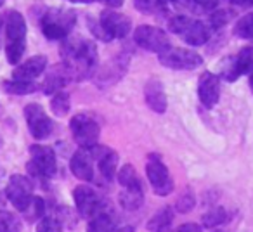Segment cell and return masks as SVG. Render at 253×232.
I'll list each match as a JSON object with an SVG mask.
<instances>
[{"mask_svg":"<svg viewBox=\"0 0 253 232\" xmlns=\"http://www.w3.org/2000/svg\"><path fill=\"white\" fill-rule=\"evenodd\" d=\"M71 134H73L75 141L85 149H90L94 146H97L99 135H101V127H99L97 121L92 118L90 115H85V113H80V115H75L71 118Z\"/></svg>","mask_w":253,"mask_h":232,"instance_id":"obj_1","label":"cell"},{"mask_svg":"<svg viewBox=\"0 0 253 232\" xmlns=\"http://www.w3.org/2000/svg\"><path fill=\"white\" fill-rule=\"evenodd\" d=\"M26 166L32 175L49 179L56 173V155L49 146L33 144L30 148V161Z\"/></svg>","mask_w":253,"mask_h":232,"instance_id":"obj_2","label":"cell"},{"mask_svg":"<svg viewBox=\"0 0 253 232\" xmlns=\"http://www.w3.org/2000/svg\"><path fill=\"white\" fill-rule=\"evenodd\" d=\"M146 175L151 184L153 191L158 196H169L173 193V180L170 172L167 170V166L163 165V161L158 156L151 155L148 159V165H146Z\"/></svg>","mask_w":253,"mask_h":232,"instance_id":"obj_3","label":"cell"},{"mask_svg":"<svg viewBox=\"0 0 253 232\" xmlns=\"http://www.w3.org/2000/svg\"><path fill=\"white\" fill-rule=\"evenodd\" d=\"M5 194L11 204L19 211H26L33 199V184L25 175H12L5 187Z\"/></svg>","mask_w":253,"mask_h":232,"instance_id":"obj_4","label":"cell"},{"mask_svg":"<svg viewBox=\"0 0 253 232\" xmlns=\"http://www.w3.org/2000/svg\"><path fill=\"white\" fill-rule=\"evenodd\" d=\"M134 40L139 47L149 50V52L162 54L170 49L169 35H167L163 30L156 28V26H151V25L139 26L134 33Z\"/></svg>","mask_w":253,"mask_h":232,"instance_id":"obj_5","label":"cell"},{"mask_svg":"<svg viewBox=\"0 0 253 232\" xmlns=\"http://www.w3.org/2000/svg\"><path fill=\"white\" fill-rule=\"evenodd\" d=\"M158 57L160 63L170 70H196L203 64L200 54L189 49H180V47H177V49L170 47L169 50L158 54Z\"/></svg>","mask_w":253,"mask_h":232,"instance_id":"obj_6","label":"cell"},{"mask_svg":"<svg viewBox=\"0 0 253 232\" xmlns=\"http://www.w3.org/2000/svg\"><path fill=\"white\" fill-rule=\"evenodd\" d=\"M25 118L28 123L30 134L35 139H45L52 132V121L43 111V108L37 102H32L25 108Z\"/></svg>","mask_w":253,"mask_h":232,"instance_id":"obj_7","label":"cell"},{"mask_svg":"<svg viewBox=\"0 0 253 232\" xmlns=\"http://www.w3.org/2000/svg\"><path fill=\"white\" fill-rule=\"evenodd\" d=\"M99 21L104 26V30L109 33L111 39H125L132 28V21L130 18H126L122 12H116L113 9L108 11H102L99 16Z\"/></svg>","mask_w":253,"mask_h":232,"instance_id":"obj_8","label":"cell"},{"mask_svg":"<svg viewBox=\"0 0 253 232\" xmlns=\"http://www.w3.org/2000/svg\"><path fill=\"white\" fill-rule=\"evenodd\" d=\"M73 199H75V204H77L78 213H80L82 217L92 218L99 213V206H101L99 196L95 194L94 189H90V187L85 186V184H80V186L75 187Z\"/></svg>","mask_w":253,"mask_h":232,"instance_id":"obj_9","label":"cell"},{"mask_svg":"<svg viewBox=\"0 0 253 232\" xmlns=\"http://www.w3.org/2000/svg\"><path fill=\"white\" fill-rule=\"evenodd\" d=\"M198 97L205 108H213L220 97V78L213 73H203L198 80Z\"/></svg>","mask_w":253,"mask_h":232,"instance_id":"obj_10","label":"cell"},{"mask_svg":"<svg viewBox=\"0 0 253 232\" xmlns=\"http://www.w3.org/2000/svg\"><path fill=\"white\" fill-rule=\"evenodd\" d=\"M92 153L90 149H78L73 156H71L70 161V168L73 172V175L77 179L84 180V182H88V180L94 179V166H92Z\"/></svg>","mask_w":253,"mask_h":232,"instance_id":"obj_11","label":"cell"},{"mask_svg":"<svg viewBox=\"0 0 253 232\" xmlns=\"http://www.w3.org/2000/svg\"><path fill=\"white\" fill-rule=\"evenodd\" d=\"M92 158L99 163V170H101V175L106 180H113V177L116 175V168H118V155L115 151L108 148H90Z\"/></svg>","mask_w":253,"mask_h":232,"instance_id":"obj_12","label":"cell"},{"mask_svg":"<svg viewBox=\"0 0 253 232\" xmlns=\"http://www.w3.org/2000/svg\"><path fill=\"white\" fill-rule=\"evenodd\" d=\"M45 68H47V57L39 54V56L30 57L26 63H23L21 66L16 68L12 71V78L21 81H33L45 71Z\"/></svg>","mask_w":253,"mask_h":232,"instance_id":"obj_13","label":"cell"},{"mask_svg":"<svg viewBox=\"0 0 253 232\" xmlns=\"http://www.w3.org/2000/svg\"><path fill=\"white\" fill-rule=\"evenodd\" d=\"M144 97L148 106L158 115H163L167 111V106H169V101H167V94L165 88H163L162 81L160 80H149L146 83L144 88Z\"/></svg>","mask_w":253,"mask_h":232,"instance_id":"obj_14","label":"cell"},{"mask_svg":"<svg viewBox=\"0 0 253 232\" xmlns=\"http://www.w3.org/2000/svg\"><path fill=\"white\" fill-rule=\"evenodd\" d=\"M70 80H73V75H71V70L66 66V64L63 63V64H59V66H54L45 77V81H43V92L54 95L56 92H59V88L64 87Z\"/></svg>","mask_w":253,"mask_h":232,"instance_id":"obj_15","label":"cell"},{"mask_svg":"<svg viewBox=\"0 0 253 232\" xmlns=\"http://www.w3.org/2000/svg\"><path fill=\"white\" fill-rule=\"evenodd\" d=\"M5 26V35H7L9 42H16V40H25L26 35V21L23 18L21 12L18 11H9L4 19Z\"/></svg>","mask_w":253,"mask_h":232,"instance_id":"obj_16","label":"cell"},{"mask_svg":"<svg viewBox=\"0 0 253 232\" xmlns=\"http://www.w3.org/2000/svg\"><path fill=\"white\" fill-rule=\"evenodd\" d=\"M184 39V42L189 43L193 47H200V45H205L210 39V30L205 23L201 21H191V25L187 26L186 32L180 35Z\"/></svg>","mask_w":253,"mask_h":232,"instance_id":"obj_17","label":"cell"},{"mask_svg":"<svg viewBox=\"0 0 253 232\" xmlns=\"http://www.w3.org/2000/svg\"><path fill=\"white\" fill-rule=\"evenodd\" d=\"M88 232H134V229H132L130 225H126V227H118L109 215L97 213L95 217H92L90 222H88Z\"/></svg>","mask_w":253,"mask_h":232,"instance_id":"obj_18","label":"cell"},{"mask_svg":"<svg viewBox=\"0 0 253 232\" xmlns=\"http://www.w3.org/2000/svg\"><path fill=\"white\" fill-rule=\"evenodd\" d=\"M173 222V210L170 206H163L158 213H155L148 222L149 232H167Z\"/></svg>","mask_w":253,"mask_h":232,"instance_id":"obj_19","label":"cell"},{"mask_svg":"<svg viewBox=\"0 0 253 232\" xmlns=\"http://www.w3.org/2000/svg\"><path fill=\"white\" fill-rule=\"evenodd\" d=\"M144 203V191L141 189H123L120 194V204L125 210H137Z\"/></svg>","mask_w":253,"mask_h":232,"instance_id":"obj_20","label":"cell"},{"mask_svg":"<svg viewBox=\"0 0 253 232\" xmlns=\"http://www.w3.org/2000/svg\"><path fill=\"white\" fill-rule=\"evenodd\" d=\"M75 12L73 11H66V9H50L43 14V19H49V21H54L57 25H61L63 28H66L68 32L71 30V26L75 25Z\"/></svg>","mask_w":253,"mask_h":232,"instance_id":"obj_21","label":"cell"},{"mask_svg":"<svg viewBox=\"0 0 253 232\" xmlns=\"http://www.w3.org/2000/svg\"><path fill=\"white\" fill-rule=\"evenodd\" d=\"M118 182L123 189H141L142 184L139 180V175L132 165H125L118 172Z\"/></svg>","mask_w":253,"mask_h":232,"instance_id":"obj_22","label":"cell"},{"mask_svg":"<svg viewBox=\"0 0 253 232\" xmlns=\"http://www.w3.org/2000/svg\"><path fill=\"white\" fill-rule=\"evenodd\" d=\"M2 87L7 94L12 95H26V94H33L37 90V83L33 81H21V80H5L2 81Z\"/></svg>","mask_w":253,"mask_h":232,"instance_id":"obj_23","label":"cell"},{"mask_svg":"<svg viewBox=\"0 0 253 232\" xmlns=\"http://www.w3.org/2000/svg\"><path fill=\"white\" fill-rule=\"evenodd\" d=\"M42 33L47 37L49 40H64L68 39V35H70V32H68L66 28H63L61 25H57V23L54 21H49V19H43L42 18Z\"/></svg>","mask_w":253,"mask_h":232,"instance_id":"obj_24","label":"cell"},{"mask_svg":"<svg viewBox=\"0 0 253 232\" xmlns=\"http://www.w3.org/2000/svg\"><path fill=\"white\" fill-rule=\"evenodd\" d=\"M50 108H52L54 115L63 118V116L68 115L70 111V95L66 92H56L50 99Z\"/></svg>","mask_w":253,"mask_h":232,"instance_id":"obj_25","label":"cell"},{"mask_svg":"<svg viewBox=\"0 0 253 232\" xmlns=\"http://www.w3.org/2000/svg\"><path fill=\"white\" fill-rule=\"evenodd\" d=\"M0 232H21V220L7 210H0Z\"/></svg>","mask_w":253,"mask_h":232,"instance_id":"obj_26","label":"cell"},{"mask_svg":"<svg viewBox=\"0 0 253 232\" xmlns=\"http://www.w3.org/2000/svg\"><path fill=\"white\" fill-rule=\"evenodd\" d=\"M227 220V211H225V208L222 206H215L211 208L208 213L203 215V218H201V222H203L205 227H217V225L224 224V222Z\"/></svg>","mask_w":253,"mask_h":232,"instance_id":"obj_27","label":"cell"},{"mask_svg":"<svg viewBox=\"0 0 253 232\" xmlns=\"http://www.w3.org/2000/svg\"><path fill=\"white\" fill-rule=\"evenodd\" d=\"M234 35L239 37V39H246V40L253 39V12L238 19V23H236V26H234Z\"/></svg>","mask_w":253,"mask_h":232,"instance_id":"obj_28","label":"cell"},{"mask_svg":"<svg viewBox=\"0 0 253 232\" xmlns=\"http://www.w3.org/2000/svg\"><path fill=\"white\" fill-rule=\"evenodd\" d=\"M23 54H25V40H16V42H9L5 45V56L11 64H18L21 61Z\"/></svg>","mask_w":253,"mask_h":232,"instance_id":"obj_29","label":"cell"},{"mask_svg":"<svg viewBox=\"0 0 253 232\" xmlns=\"http://www.w3.org/2000/svg\"><path fill=\"white\" fill-rule=\"evenodd\" d=\"M37 232H63V225L52 217H42L37 225Z\"/></svg>","mask_w":253,"mask_h":232,"instance_id":"obj_30","label":"cell"},{"mask_svg":"<svg viewBox=\"0 0 253 232\" xmlns=\"http://www.w3.org/2000/svg\"><path fill=\"white\" fill-rule=\"evenodd\" d=\"M191 21H193V19L187 18V16H173L169 21V30L172 33H177V35H182L187 30V26L191 25Z\"/></svg>","mask_w":253,"mask_h":232,"instance_id":"obj_31","label":"cell"},{"mask_svg":"<svg viewBox=\"0 0 253 232\" xmlns=\"http://www.w3.org/2000/svg\"><path fill=\"white\" fill-rule=\"evenodd\" d=\"M134 5H135V9H137V11L146 12V14L162 11V9L165 7L160 0H134Z\"/></svg>","mask_w":253,"mask_h":232,"instance_id":"obj_32","label":"cell"},{"mask_svg":"<svg viewBox=\"0 0 253 232\" xmlns=\"http://www.w3.org/2000/svg\"><path fill=\"white\" fill-rule=\"evenodd\" d=\"M231 19V12L225 11V9H218V11L211 12L210 14V26H213L215 30L225 26Z\"/></svg>","mask_w":253,"mask_h":232,"instance_id":"obj_33","label":"cell"},{"mask_svg":"<svg viewBox=\"0 0 253 232\" xmlns=\"http://www.w3.org/2000/svg\"><path fill=\"white\" fill-rule=\"evenodd\" d=\"M88 26H90V32L94 33L95 39H99L101 42H109V40H113L111 37H109V33L104 30V26L101 25L99 19H88Z\"/></svg>","mask_w":253,"mask_h":232,"instance_id":"obj_34","label":"cell"},{"mask_svg":"<svg viewBox=\"0 0 253 232\" xmlns=\"http://www.w3.org/2000/svg\"><path fill=\"white\" fill-rule=\"evenodd\" d=\"M177 206H179V211H182V213H187V211L191 210V208L194 206V199L191 194H186V196H182L179 201H177Z\"/></svg>","mask_w":253,"mask_h":232,"instance_id":"obj_35","label":"cell"},{"mask_svg":"<svg viewBox=\"0 0 253 232\" xmlns=\"http://www.w3.org/2000/svg\"><path fill=\"white\" fill-rule=\"evenodd\" d=\"M177 232H203V229L196 224H184L177 229Z\"/></svg>","mask_w":253,"mask_h":232,"instance_id":"obj_36","label":"cell"},{"mask_svg":"<svg viewBox=\"0 0 253 232\" xmlns=\"http://www.w3.org/2000/svg\"><path fill=\"white\" fill-rule=\"evenodd\" d=\"M198 5H201V7H205V9H210V7H215L217 5V2L218 0H194Z\"/></svg>","mask_w":253,"mask_h":232,"instance_id":"obj_37","label":"cell"},{"mask_svg":"<svg viewBox=\"0 0 253 232\" xmlns=\"http://www.w3.org/2000/svg\"><path fill=\"white\" fill-rule=\"evenodd\" d=\"M99 2H104V4L109 5L111 9H118L123 5V0H99Z\"/></svg>","mask_w":253,"mask_h":232,"instance_id":"obj_38","label":"cell"},{"mask_svg":"<svg viewBox=\"0 0 253 232\" xmlns=\"http://www.w3.org/2000/svg\"><path fill=\"white\" fill-rule=\"evenodd\" d=\"M2 28H4V19L0 18V47H2Z\"/></svg>","mask_w":253,"mask_h":232,"instance_id":"obj_39","label":"cell"},{"mask_svg":"<svg viewBox=\"0 0 253 232\" xmlns=\"http://www.w3.org/2000/svg\"><path fill=\"white\" fill-rule=\"evenodd\" d=\"M234 5H246V0H231Z\"/></svg>","mask_w":253,"mask_h":232,"instance_id":"obj_40","label":"cell"},{"mask_svg":"<svg viewBox=\"0 0 253 232\" xmlns=\"http://www.w3.org/2000/svg\"><path fill=\"white\" fill-rule=\"evenodd\" d=\"M71 2H80V4H90L94 0H71Z\"/></svg>","mask_w":253,"mask_h":232,"instance_id":"obj_41","label":"cell"},{"mask_svg":"<svg viewBox=\"0 0 253 232\" xmlns=\"http://www.w3.org/2000/svg\"><path fill=\"white\" fill-rule=\"evenodd\" d=\"M250 87H252V92H253V71L250 73Z\"/></svg>","mask_w":253,"mask_h":232,"instance_id":"obj_42","label":"cell"},{"mask_svg":"<svg viewBox=\"0 0 253 232\" xmlns=\"http://www.w3.org/2000/svg\"><path fill=\"white\" fill-rule=\"evenodd\" d=\"M246 5H253V0H246Z\"/></svg>","mask_w":253,"mask_h":232,"instance_id":"obj_43","label":"cell"},{"mask_svg":"<svg viewBox=\"0 0 253 232\" xmlns=\"http://www.w3.org/2000/svg\"><path fill=\"white\" fill-rule=\"evenodd\" d=\"M4 2H5V0H0V5H4Z\"/></svg>","mask_w":253,"mask_h":232,"instance_id":"obj_44","label":"cell"},{"mask_svg":"<svg viewBox=\"0 0 253 232\" xmlns=\"http://www.w3.org/2000/svg\"><path fill=\"white\" fill-rule=\"evenodd\" d=\"M173 2H180V0H173Z\"/></svg>","mask_w":253,"mask_h":232,"instance_id":"obj_45","label":"cell"}]
</instances>
